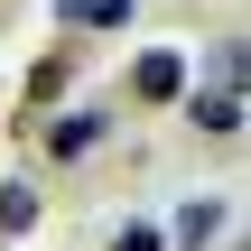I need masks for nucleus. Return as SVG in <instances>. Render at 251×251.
I'll list each match as a JSON object with an SVG mask.
<instances>
[{
    "mask_svg": "<svg viewBox=\"0 0 251 251\" xmlns=\"http://www.w3.org/2000/svg\"><path fill=\"white\" fill-rule=\"evenodd\" d=\"M177 93H186V56L149 47V56L130 65V102H177Z\"/></svg>",
    "mask_w": 251,
    "mask_h": 251,
    "instance_id": "nucleus-1",
    "label": "nucleus"
},
{
    "mask_svg": "<svg viewBox=\"0 0 251 251\" xmlns=\"http://www.w3.org/2000/svg\"><path fill=\"white\" fill-rule=\"evenodd\" d=\"M196 130L233 140V130H242V93H224V84H214V93H196Z\"/></svg>",
    "mask_w": 251,
    "mask_h": 251,
    "instance_id": "nucleus-2",
    "label": "nucleus"
},
{
    "mask_svg": "<svg viewBox=\"0 0 251 251\" xmlns=\"http://www.w3.org/2000/svg\"><path fill=\"white\" fill-rule=\"evenodd\" d=\"M65 28H130V0H56Z\"/></svg>",
    "mask_w": 251,
    "mask_h": 251,
    "instance_id": "nucleus-3",
    "label": "nucleus"
},
{
    "mask_svg": "<svg viewBox=\"0 0 251 251\" xmlns=\"http://www.w3.org/2000/svg\"><path fill=\"white\" fill-rule=\"evenodd\" d=\"M93 140H102V112H75V121H56V130H47V149H56V158H75V149H93Z\"/></svg>",
    "mask_w": 251,
    "mask_h": 251,
    "instance_id": "nucleus-4",
    "label": "nucleus"
},
{
    "mask_svg": "<svg viewBox=\"0 0 251 251\" xmlns=\"http://www.w3.org/2000/svg\"><path fill=\"white\" fill-rule=\"evenodd\" d=\"M47 205H37V186H0V233H28Z\"/></svg>",
    "mask_w": 251,
    "mask_h": 251,
    "instance_id": "nucleus-5",
    "label": "nucleus"
},
{
    "mask_svg": "<svg viewBox=\"0 0 251 251\" xmlns=\"http://www.w3.org/2000/svg\"><path fill=\"white\" fill-rule=\"evenodd\" d=\"M112 251H158V224H130V233H121Z\"/></svg>",
    "mask_w": 251,
    "mask_h": 251,
    "instance_id": "nucleus-6",
    "label": "nucleus"
}]
</instances>
